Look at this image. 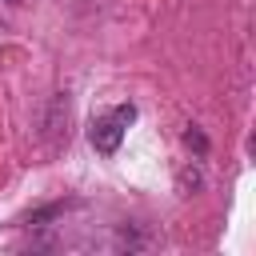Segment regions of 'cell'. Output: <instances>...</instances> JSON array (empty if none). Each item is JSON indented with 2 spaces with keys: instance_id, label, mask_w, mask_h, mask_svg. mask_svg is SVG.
<instances>
[{
  "instance_id": "1",
  "label": "cell",
  "mask_w": 256,
  "mask_h": 256,
  "mask_svg": "<svg viewBox=\"0 0 256 256\" xmlns=\"http://www.w3.org/2000/svg\"><path fill=\"white\" fill-rule=\"evenodd\" d=\"M132 120H136V104H116V108L100 112V116L88 124V144H92L96 152L112 156V152L120 148V140H124V132H128Z\"/></svg>"
},
{
  "instance_id": "2",
  "label": "cell",
  "mask_w": 256,
  "mask_h": 256,
  "mask_svg": "<svg viewBox=\"0 0 256 256\" xmlns=\"http://www.w3.org/2000/svg\"><path fill=\"white\" fill-rule=\"evenodd\" d=\"M184 144H196V152H200V156L208 152V140H204V136H200L196 128H188V132H184Z\"/></svg>"
}]
</instances>
